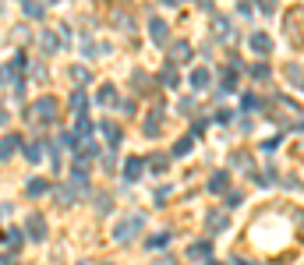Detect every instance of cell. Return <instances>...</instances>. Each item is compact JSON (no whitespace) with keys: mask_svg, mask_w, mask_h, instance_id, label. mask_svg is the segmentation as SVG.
Returning <instances> with one entry per match:
<instances>
[{"mask_svg":"<svg viewBox=\"0 0 304 265\" xmlns=\"http://www.w3.org/2000/svg\"><path fill=\"white\" fill-rule=\"evenodd\" d=\"M113 99H117V96H113V89H110V85H103V92H99V103H113Z\"/></svg>","mask_w":304,"mask_h":265,"instance_id":"obj_21","label":"cell"},{"mask_svg":"<svg viewBox=\"0 0 304 265\" xmlns=\"http://www.w3.org/2000/svg\"><path fill=\"white\" fill-rule=\"evenodd\" d=\"M149 35H152V39H156V43H166V21L152 18V21H149Z\"/></svg>","mask_w":304,"mask_h":265,"instance_id":"obj_6","label":"cell"},{"mask_svg":"<svg viewBox=\"0 0 304 265\" xmlns=\"http://www.w3.org/2000/svg\"><path fill=\"white\" fill-rule=\"evenodd\" d=\"M25 156H28L32 163H39V159H43V148H39V145H28V148H25Z\"/></svg>","mask_w":304,"mask_h":265,"instance_id":"obj_18","label":"cell"},{"mask_svg":"<svg viewBox=\"0 0 304 265\" xmlns=\"http://www.w3.org/2000/svg\"><path fill=\"white\" fill-rule=\"evenodd\" d=\"M25 14H28V18H43L46 7H43V4H25Z\"/></svg>","mask_w":304,"mask_h":265,"instance_id":"obj_17","label":"cell"},{"mask_svg":"<svg viewBox=\"0 0 304 265\" xmlns=\"http://www.w3.org/2000/svg\"><path fill=\"white\" fill-rule=\"evenodd\" d=\"M226 184H230V180H226V173H212V180H209L212 191H226Z\"/></svg>","mask_w":304,"mask_h":265,"instance_id":"obj_13","label":"cell"},{"mask_svg":"<svg viewBox=\"0 0 304 265\" xmlns=\"http://www.w3.org/2000/svg\"><path fill=\"white\" fill-rule=\"evenodd\" d=\"M18 145H21V138H14V134H11V138H0V159H7Z\"/></svg>","mask_w":304,"mask_h":265,"instance_id":"obj_8","label":"cell"},{"mask_svg":"<svg viewBox=\"0 0 304 265\" xmlns=\"http://www.w3.org/2000/svg\"><path fill=\"white\" fill-rule=\"evenodd\" d=\"M170 234H156V237H149V248H166Z\"/></svg>","mask_w":304,"mask_h":265,"instance_id":"obj_19","label":"cell"},{"mask_svg":"<svg viewBox=\"0 0 304 265\" xmlns=\"http://www.w3.org/2000/svg\"><path fill=\"white\" fill-rule=\"evenodd\" d=\"M152 170H156V173H163V170H166V159H159V156H156V159H152Z\"/></svg>","mask_w":304,"mask_h":265,"instance_id":"obj_24","label":"cell"},{"mask_svg":"<svg viewBox=\"0 0 304 265\" xmlns=\"http://www.w3.org/2000/svg\"><path fill=\"white\" fill-rule=\"evenodd\" d=\"M43 46H46V50H57V39H53L50 32H43Z\"/></svg>","mask_w":304,"mask_h":265,"instance_id":"obj_23","label":"cell"},{"mask_svg":"<svg viewBox=\"0 0 304 265\" xmlns=\"http://www.w3.org/2000/svg\"><path fill=\"white\" fill-rule=\"evenodd\" d=\"M46 191V180H39V177H35V180H28V195L35 198V195H43Z\"/></svg>","mask_w":304,"mask_h":265,"instance_id":"obj_14","label":"cell"},{"mask_svg":"<svg viewBox=\"0 0 304 265\" xmlns=\"http://www.w3.org/2000/svg\"><path fill=\"white\" fill-rule=\"evenodd\" d=\"M187 57H191V46L187 43H173L170 46V64H184Z\"/></svg>","mask_w":304,"mask_h":265,"instance_id":"obj_5","label":"cell"},{"mask_svg":"<svg viewBox=\"0 0 304 265\" xmlns=\"http://www.w3.org/2000/svg\"><path fill=\"white\" fill-rule=\"evenodd\" d=\"M209 226H212V234H216V226H226V216H209Z\"/></svg>","mask_w":304,"mask_h":265,"instance_id":"obj_22","label":"cell"},{"mask_svg":"<svg viewBox=\"0 0 304 265\" xmlns=\"http://www.w3.org/2000/svg\"><path fill=\"white\" fill-rule=\"evenodd\" d=\"M156 117H163V110L149 113V121H145V134H156V131H159V121H156Z\"/></svg>","mask_w":304,"mask_h":265,"instance_id":"obj_12","label":"cell"},{"mask_svg":"<svg viewBox=\"0 0 304 265\" xmlns=\"http://www.w3.org/2000/svg\"><path fill=\"white\" fill-rule=\"evenodd\" d=\"M28 234H32L35 241H43V237H46V219H43L39 212H35V216H28Z\"/></svg>","mask_w":304,"mask_h":265,"instance_id":"obj_4","label":"cell"},{"mask_svg":"<svg viewBox=\"0 0 304 265\" xmlns=\"http://www.w3.org/2000/svg\"><path fill=\"white\" fill-rule=\"evenodd\" d=\"M163 82H166V85H177V71H173V67H163Z\"/></svg>","mask_w":304,"mask_h":265,"instance_id":"obj_20","label":"cell"},{"mask_svg":"<svg viewBox=\"0 0 304 265\" xmlns=\"http://www.w3.org/2000/svg\"><path fill=\"white\" fill-rule=\"evenodd\" d=\"M103 134L110 138V145H117V141H121V131L113 128V124H103Z\"/></svg>","mask_w":304,"mask_h":265,"instance_id":"obj_16","label":"cell"},{"mask_svg":"<svg viewBox=\"0 0 304 265\" xmlns=\"http://www.w3.org/2000/svg\"><path fill=\"white\" fill-rule=\"evenodd\" d=\"M209 82H212V74H209L205 67H195V71H191V89H205Z\"/></svg>","mask_w":304,"mask_h":265,"instance_id":"obj_7","label":"cell"},{"mask_svg":"<svg viewBox=\"0 0 304 265\" xmlns=\"http://www.w3.org/2000/svg\"><path fill=\"white\" fill-rule=\"evenodd\" d=\"M28 113H32V121H57V99H39Z\"/></svg>","mask_w":304,"mask_h":265,"instance_id":"obj_1","label":"cell"},{"mask_svg":"<svg viewBox=\"0 0 304 265\" xmlns=\"http://www.w3.org/2000/svg\"><path fill=\"white\" fill-rule=\"evenodd\" d=\"M71 106L78 110V117H85V96H82V92H74V96H71Z\"/></svg>","mask_w":304,"mask_h":265,"instance_id":"obj_15","label":"cell"},{"mask_svg":"<svg viewBox=\"0 0 304 265\" xmlns=\"http://www.w3.org/2000/svg\"><path fill=\"white\" fill-rule=\"evenodd\" d=\"M248 46H251L255 53H269V50H273V39H269L265 32H255L251 39H248Z\"/></svg>","mask_w":304,"mask_h":265,"instance_id":"obj_3","label":"cell"},{"mask_svg":"<svg viewBox=\"0 0 304 265\" xmlns=\"http://www.w3.org/2000/svg\"><path fill=\"white\" fill-rule=\"evenodd\" d=\"M187 255H191V258H209V255H212V244H209V241H198V244L187 248Z\"/></svg>","mask_w":304,"mask_h":265,"instance_id":"obj_9","label":"cell"},{"mask_svg":"<svg viewBox=\"0 0 304 265\" xmlns=\"http://www.w3.org/2000/svg\"><path fill=\"white\" fill-rule=\"evenodd\" d=\"M191 148H195V138H191V134H184V138L173 145V156H187Z\"/></svg>","mask_w":304,"mask_h":265,"instance_id":"obj_10","label":"cell"},{"mask_svg":"<svg viewBox=\"0 0 304 265\" xmlns=\"http://www.w3.org/2000/svg\"><path fill=\"white\" fill-rule=\"evenodd\" d=\"M142 226V216H131V219H124L121 226H117V241H128V237H135V230Z\"/></svg>","mask_w":304,"mask_h":265,"instance_id":"obj_2","label":"cell"},{"mask_svg":"<svg viewBox=\"0 0 304 265\" xmlns=\"http://www.w3.org/2000/svg\"><path fill=\"white\" fill-rule=\"evenodd\" d=\"M124 177H128V180L142 177V159H128V163H124Z\"/></svg>","mask_w":304,"mask_h":265,"instance_id":"obj_11","label":"cell"}]
</instances>
